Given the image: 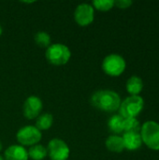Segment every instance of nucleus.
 I'll return each mask as SVG.
<instances>
[{
	"label": "nucleus",
	"mask_w": 159,
	"mask_h": 160,
	"mask_svg": "<svg viewBox=\"0 0 159 160\" xmlns=\"http://www.w3.org/2000/svg\"><path fill=\"white\" fill-rule=\"evenodd\" d=\"M121 102L120 95L111 89L98 90L90 98V103L93 107L107 112H114L118 111Z\"/></svg>",
	"instance_id": "1"
},
{
	"label": "nucleus",
	"mask_w": 159,
	"mask_h": 160,
	"mask_svg": "<svg viewBox=\"0 0 159 160\" xmlns=\"http://www.w3.org/2000/svg\"><path fill=\"white\" fill-rule=\"evenodd\" d=\"M0 160H5V159H4V158H3V157H1V156H0Z\"/></svg>",
	"instance_id": "23"
},
{
	"label": "nucleus",
	"mask_w": 159,
	"mask_h": 160,
	"mask_svg": "<svg viewBox=\"0 0 159 160\" xmlns=\"http://www.w3.org/2000/svg\"><path fill=\"white\" fill-rule=\"evenodd\" d=\"M74 20L80 26H88L95 20V8L91 4L82 3L74 11Z\"/></svg>",
	"instance_id": "8"
},
{
	"label": "nucleus",
	"mask_w": 159,
	"mask_h": 160,
	"mask_svg": "<svg viewBox=\"0 0 159 160\" xmlns=\"http://www.w3.org/2000/svg\"><path fill=\"white\" fill-rule=\"evenodd\" d=\"M101 68L106 75L110 77H119L125 72L127 68V62L122 55L111 53L103 59Z\"/></svg>",
	"instance_id": "5"
},
{
	"label": "nucleus",
	"mask_w": 159,
	"mask_h": 160,
	"mask_svg": "<svg viewBox=\"0 0 159 160\" xmlns=\"http://www.w3.org/2000/svg\"><path fill=\"white\" fill-rule=\"evenodd\" d=\"M45 56L50 64L53 66H64L69 61L71 52L65 44L53 43L46 49Z\"/></svg>",
	"instance_id": "4"
},
{
	"label": "nucleus",
	"mask_w": 159,
	"mask_h": 160,
	"mask_svg": "<svg viewBox=\"0 0 159 160\" xmlns=\"http://www.w3.org/2000/svg\"><path fill=\"white\" fill-rule=\"evenodd\" d=\"M125 149L127 151H137L142 146V141L140 133L125 132L122 136Z\"/></svg>",
	"instance_id": "11"
},
{
	"label": "nucleus",
	"mask_w": 159,
	"mask_h": 160,
	"mask_svg": "<svg viewBox=\"0 0 159 160\" xmlns=\"http://www.w3.org/2000/svg\"><path fill=\"white\" fill-rule=\"evenodd\" d=\"M47 153L51 160H67L70 155V149L63 140L55 138L49 142Z\"/></svg>",
	"instance_id": "7"
},
{
	"label": "nucleus",
	"mask_w": 159,
	"mask_h": 160,
	"mask_svg": "<svg viewBox=\"0 0 159 160\" xmlns=\"http://www.w3.org/2000/svg\"><path fill=\"white\" fill-rule=\"evenodd\" d=\"M142 124L137 118H124V133L135 132L140 133Z\"/></svg>",
	"instance_id": "17"
},
{
	"label": "nucleus",
	"mask_w": 159,
	"mask_h": 160,
	"mask_svg": "<svg viewBox=\"0 0 159 160\" xmlns=\"http://www.w3.org/2000/svg\"><path fill=\"white\" fill-rule=\"evenodd\" d=\"M2 33H3V28H2V26L0 25V36L2 35Z\"/></svg>",
	"instance_id": "21"
},
{
	"label": "nucleus",
	"mask_w": 159,
	"mask_h": 160,
	"mask_svg": "<svg viewBox=\"0 0 159 160\" xmlns=\"http://www.w3.org/2000/svg\"><path fill=\"white\" fill-rule=\"evenodd\" d=\"M2 150V142H1V141H0V151Z\"/></svg>",
	"instance_id": "22"
},
{
	"label": "nucleus",
	"mask_w": 159,
	"mask_h": 160,
	"mask_svg": "<svg viewBox=\"0 0 159 160\" xmlns=\"http://www.w3.org/2000/svg\"><path fill=\"white\" fill-rule=\"evenodd\" d=\"M28 158L27 150L20 144L10 145L4 153L5 160H28Z\"/></svg>",
	"instance_id": "10"
},
{
	"label": "nucleus",
	"mask_w": 159,
	"mask_h": 160,
	"mask_svg": "<svg viewBox=\"0 0 159 160\" xmlns=\"http://www.w3.org/2000/svg\"><path fill=\"white\" fill-rule=\"evenodd\" d=\"M108 128L113 135H119L124 132V118L120 114L112 115L108 121Z\"/></svg>",
	"instance_id": "14"
},
{
	"label": "nucleus",
	"mask_w": 159,
	"mask_h": 160,
	"mask_svg": "<svg viewBox=\"0 0 159 160\" xmlns=\"http://www.w3.org/2000/svg\"><path fill=\"white\" fill-rule=\"evenodd\" d=\"M144 109V99L141 96H129L122 100L119 114L123 118H137Z\"/></svg>",
	"instance_id": "3"
},
{
	"label": "nucleus",
	"mask_w": 159,
	"mask_h": 160,
	"mask_svg": "<svg viewBox=\"0 0 159 160\" xmlns=\"http://www.w3.org/2000/svg\"><path fill=\"white\" fill-rule=\"evenodd\" d=\"M94 8L99 11H109L114 7V0H95L91 4Z\"/></svg>",
	"instance_id": "19"
},
{
	"label": "nucleus",
	"mask_w": 159,
	"mask_h": 160,
	"mask_svg": "<svg viewBox=\"0 0 159 160\" xmlns=\"http://www.w3.org/2000/svg\"><path fill=\"white\" fill-rule=\"evenodd\" d=\"M106 148L112 153H122L125 150L122 136L120 135H111L107 138L105 142Z\"/></svg>",
	"instance_id": "13"
},
{
	"label": "nucleus",
	"mask_w": 159,
	"mask_h": 160,
	"mask_svg": "<svg viewBox=\"0 0 159 160\" xmlns=\"http://www.w3.org/2000/svg\"><path fill=\"white\" fill-rule=\"evenodd\" d=\"M127 92L130 96H140L143 89V81L137 75L130 76L126 82Z\"/></svg>",
	"instance_id": "12"
},
{
	"label": "nucleus",
	"mask_w": 159,
	"mask_h": 160,
	"mask_svg": "<svg viewBox=\"0 0 159 160\" xmlns=\"http://www.w3.org/2000/svg\"><path fill=\"white\" fill-rule=\"evenodd\" d=\"M52 124H53V116L49 112H45V113L40 114L37 118L35 127L39 131H42V130L50 129L52 128Z\"/></svg>",
	"instance_id": "15"
},
{
	"label": "nucleus",
	"mask_w": 159,
	"mask_h": 160,
	"mask_svg": "<svg viewBox=\"0 0 159 160\" xmlns=\"http://www.w3.org/2000/svg\"><path fill=\"white\" fill-rule=\"evenodd\" d=\"M43 109V103L41 99L37 96L28 97L22 105V114L26 119H37Z\"/></svg>",
	"instance_id": "9"
},
{
	"label": "nucleus",
	"mask_w": 159,
	"mask_h": 160,
	"mask_svg": "<svg viewBox=\"0 0 159 160\" xmlns=\"http://www.w3.org/2000/svg\"><path fill=\"white\" fill-rule=\"evenodd\" d=\"M34 40H35L36 44L41 48L47 49L52 44L51 36L44 31H39V32L36 33V35L34 37Z\"/></svg>",
	"instance_id": "18"
},
{
	"label": "nucleus",
	"mask_w": 159,
	"mask_h": 160,
	"mask_svg": "<svg viewBox=\"0 0 159 160\" xmlns=\"http://www.w3.org/2000/svg\"><path fill=\"white\" fill-rule=\"evenodd\" d=\"M27 153L28 158L32 160H43L48 156L47 148L38 143L30 146V148L27 150Z\"/></svg>",
	"instance_id": "16"
},
{
	"label": "nucleus",
	"mask_w": 159,
	"mask_h": 160,
	"mask_svg": "<svg viewBox=\"0 0 159 160\" xmlns=\"http://www.w3.org/2000/svg\"><path fill=\"white\" fill-rule=\"evenodd\" d=\"M133 4L131 0H116L114 1V7H117L120 9H127L130 8V6Z\"/></svg>",
	"instance_id": "20"
},
{
	"label": "nucleus",
	"mask_w": 159,
	"mask_h": 160,
	"mask_svg": "<svg viewBox=\"0 0 159 160\" xmlns=\"http://www.w3.org/2000/svg\"><path fill=\"white\" fill-rule=\"evenodd\" d=\"M140 135L142 143L153 151H159V123L149 120L142 125Z\"/></svg>",
	"instance_id": "2"
},
{
	"label": "nucleus",
	"mask_w": 159,
	"mask_h": 160,
	"mask_svg": "<svg viewBox=\"0 0 159 160\" xmlns=\"http://www.w3.org/2000/svg\"><path fill=\"white\" fill-rule=\"evenodd\" d=\"M42 138L41 131H39L35 126H24L21 128L17 134L16 140L22 146H33L37 144Z\"/></svg>",
	"instance_id": "6"
}]
</instances>
